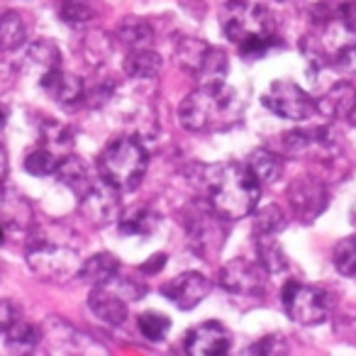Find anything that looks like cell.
<instances>
[{"label":"cell","mask_w":356,"mask_h":356,"mask_svg":"<svg viewBox=\"0 0 356 356\" xmlns=\"http://www.w3.org/2000/svg\"><path fill=\"white\" fill-rule=\"evenodd\" d=\"M203 171L208 203L225 220H242L257 210L261 184L247 163H218V166H203Z\"/></svg>","instance_id":"cell-1"},{"label":"cell","mask_w":356,"mask_h":356,"mask_svg":"<svg viewBox=\"0 0 356 356\" xmlns=\"http://www.w3.org/2000/svg\"><path fill=\"white\" fill-rule=\"evenodd\" d=\"M242 98L227 83L198 86L178 105V122L188 132H220L242 120Z\"/></svg>","instance_id":"cell-2"},{"label":"cell","mask_w":356,"mask_h":356,"mask_svg":"<svg viewBox=\"0 0 356 356\" xmlns=\"http://www.w3.org/2000/svg\"><path fill=\"white\" fill-rule=\"evenodd\" d=\"M222 32L244 59H261L276 44V20L264 6L229 0L222 13Z\"/></svg>","instance_id":"cell-3"},{"label":"cell","mask_w":356,"mask_h":356,"mask_svg":"<svg viewBox=\"0 0 356 356\" xmlns=\"http://www.w3.org/2000/svg\"><path fill=\"white\" fill-rule=\"evenodd\" d=\"M149 154L137 137H118L103 149L98 159V173L120 193H134L144 181Z\"/></svg>","instance_id":"cell-4"},{"label":"cell","mask_w":356,"mask_h":356,"mask_svg":"<svg viewBox=\"0 0 356 356\" xmlns=\"http://www.w3.org/2000/svg\"><path fill=\"white\" fill-rule=\"evenodd\" d=\"M27 264L32 273L47 283H69L81 273V254L69 244L49 239L44 232H30L27 242Z\"/></svg>","instance_id":"cell-5"},{"label":"cell","mask_w":356,"mask_h":356,"mask_svg":"<svg viewBox=\"0 0 356 356\" xmlns=\"http://www.w3.org/2000/svg\"><path fill=\"white\" fill-rule=\"evenodd\" d=\"M227 222L210 203H193L186 213V232L193 252L203 259H213L227 242Z\"/></svg>","instance_id":"cell-6"},{"label":"cell","mask_w":356,"mask_h":356,"mask_svg":"<svg viewBox=\"0 0 356 356\" xmlns=\"http://www.w3.org/2000/svg\"><path fill=\"white\" fill-rule=\"evenodd\" d=\"M281 300L286 307V315L298 325H322L330 317V298L322 288L288 281L283 286Z\"/></svg>","instance_id":"cell-7"},{"label":"cell","mask_w":356,"mask_h":356,"mask_svg":"<svg viewBox=\"0 0 356 356\" xmlns=\"http://www.w3.org/2000/svg\"><path fill=\"white\" fill-rule=\"evenodd\" d=\"M261 103L283 120H307L317 113V100H312L300 86L288 79L273 81L261 95Z\"/></svg>","instance_id":"cell-8"},{"label":"cell","mask_w":356,"mask_h":356,"mask_svg":"<svg viewBox=\"0 0 356 356\" xmlns=\"http://www.w3.org/2000/svg\"><path fill=\"white\" fill-rule=\"evenodd\" d=\"M288 203L291 210L300 222L310 225L320 218L330 205V193L322 178L317 176H298L291 186H288Z\"/></svg>","instance_id":"cell-9"},{"label":"cell","mask_w":356,"mask_h":356,"mask_svg":"<svg viewBox=\"0 0 356 356\" xmlns=\"http://www.w3.org/2000/svg\"><path fill=\"white\" fill-rule=\"evenodd\" d=\"M266 276L268 271L259 261L232 259V261H227L220 268V286L229 296L261 298L266 293Z\"/></svg>","instance_id":"cell-10"},{"label":"cell","mask_w":356,"mask_h":356,"mask_svg":"<svg viewBox=\"0 0 356 356\" xmlns=\"http://www.w3.org/2000/svg\"><path fill=\"white\" fill-rule=\"evenodd\" d=\"M120 191L105 181L98 178L83 195H79L81 215L95 227H108L115 220H120Z\"/></svg>","instance_id":"cell-11"},{"label":"cell","mask_w":356,"mask_h":356,"mask_svg":"<svg viewBox=\"0 0 356 356\" xmlns=\"http://www.w3.org/2000/svg\"><path fill=\"white\" fill-rule=\"evenodd\" d=\"M213 291V283L198 271L178 273L173 281L161 288V293L178 307V310H193L195 305L205 300Z\"/></svg>","instance_id":"cell-12"},{"label":"cell","mask_w":356,"mask_h":356,"mask_svg":"<svg viewBox=\"0 0 356 356\" xmlns=\"http://www.w3.org/2000/svg\"><path fill=\"white\" fill-rule=\"evenodd\" d=\"M186 351L193 356H225L232 349V334L222 322H203L186 334Z\"/></svg>","instance_id":"cell-13"},{"label":"cell","mask_w":356,"mask_h":356,"mask_svg":"<svg viewBox=\"0 0 356 356\" xmlns=\"http://www.w3.org/2000/svg\"><path fill=\"white\" fill-rule=\"evenodd\" d=\"M0 225L6 232L30 234L35 229V210L20 191L0 186Z\"/></svg>","instance_id":"cell-14"},{"label":"cell","mask_w":356,"mask_h":356,"mask_svg":"<svg viewBox=\"0 0 356 356\" xmlns=\"http://www.w3.org/2000/svg\"><path fill=\"white\" fill-rule=\"evenodd\" d=\"M40 86L61 105H76L86 98V83L79 79V76L64 74L59 69H51L47 74L40 76Z\"/></svg>","instance_id":"cell-15"},{"label":"cell","mask_w":356,"mask_h":356,"mask_svg":"<svg viewBox=\"0 0 356 356\" xmlns=\"http://www.w3.org/2000/svg\"><path fill=\"white\" fill-rule=\"evenodd\" d=\"M88 307L100 322L110 327H120L127 320V300L105 286H93L88 296Z\"/></svg>","instance_id":"cell-16"},{"label":"cell","mask_w":356,"mask_h":356,"mask_svg":"<svg viewBox=\"0 0 356 356\" xmlns=\"http://www.w3.org/2000/svg\"><path fill=\"white\" fill-rule=\"evenodd\" d=\"M54 176L59 178L66 188L74 191L76 195H83L86 191L98 181V178L93 176V171H90L88 163H86L81 156H76V154H66V156L61 159Z\"/></svg>","instance_id":"cell-17"},{"label":"cell","mask_w":356,"mask_h":356,"mask_svg":"<svg viewBox=\"0 0 356 356\" xmlns=\"http://www.w3.org/2000/svg\"><path fill=\"white\" fill-rule=\"evenodd\" d=\"M356 105V88L351 83H337L317 100V110L332 120H346Z\"/></svg>","instance_id":"cell-18"},{"label":"cell","mask_w":356,"mask_h":356,"mask_svg":"<svg viewBox=\"0 0 356 356\" xmlns=\"http://www.w3.org/2000/svg\"><path fill=\"white\" fill-rule=\"evenodd\" d=\"M118 229L122 237H152L159 229V218L149 208H132L120 215Z\"/></svg>","instance_id":"cell-19"},{"label":"cell","mask_w":356,"mask_h":356,"mask_svg":"<svg viewBox=\"0 0 356 356\" xmlns=\"http://www.w3.org/2000/svg\"><path fill=\"white\" fill-rule=\"evenodd\" d=\"M163 69V59L152 49H129L127 59H124V74L129 79H154Z\"/></svg>","instance_id":"cell-20"},{"label":"cell","mask_w":356,"mask_h":356,"mask_svg":"<svg viewBox=\"0 0 356 356\" xmlns=\"http://www.w3.org/2000/svg\"><path fill=\"white\" fill-rule=\"evenodd\" d=\"M118 271H120L118 259L110 252H100V254H95V257H90L88 261H83L79 276L83 278L86 283H90V286H105Z\"/></svg>","instance_id":"cell-21"},{"label":"cell","mask_w":356,"mask_h":356,"mask_svg":"<svg viewBox=\"0 0 356 356\" xmlns=\"http://www.w3.org/2000/svg\"><path fill=\"white\" fill-rule=\"evenodd\" d=\"M210 49H213V44H208V42L198 40V37H186V40L178 42V49H176L178 64L184 66V69L195 79L198 71L203 69V64L208 61Z\"/></svg>","instance_id":"cell-22"},{"label":"cell","mask_w":356,"mask_h":356,"mask_svg":"<svg viewBox=\"0 0 356 356\" xmlns=\"http://www.w3.org/2000/svg\"><path fill=\"white\" fill-rule=\"evenodd\" d=\"M247 166L254 171V176L259 178L261 186H271L276 184L283 173V159L278 154L268 152V149H257V152L249 156Z\"/></svg>","instance_id":"cell-23"},{"label":"cell","mask_w":356,"mask_h":356,"mask_svg":"<svg viewBox=\"0 0 356 356\" xmlns=\"http://www.w3.org/2000/svg\"><path fill=\"white\" fill-rule=\"evenodd\" d=\"M154 40V27L142 17H127L118 27V42L127 49H144Z\"/></svg>","instance_id":"cell-24"},{"label":"cell","mask_w":356,"mask_h":356,"mask_svg":"<svg viewBox=\"0 0 356 356\" xmlns=\"http://www.w3.org/2000/svg\"><path fill=\"white\" fill-rule=\"evenodd\" d=\"M42 341V330L30 322L17 320L10 330L6 332V346L13 354H32Z\"/></svg>","instance_id":"cell-25"},{"label":"cell","mask_w":356,"mask_h":356,"mask_svg":"<svg viewBox=\"0 0 356 356\" xmlns=\"http://www.w3.org/2000/svg\"><path fill=\"white\" fill-rule=\"evenodd\" d=\"M27 42V25L17 13L0 15V51H15Z\"/></svg>","instance_id":"cell-26"},{"label":"cell","mask_w":356,"mask_h":356,"mask_svg":"<svg viewBox=\"0 0 356 356\" xmlns=\"http://www.w3.org/2000/svg\"><path fill=\"white\" fill-rule=\"evenodd\" d=\"M257 252H259V264L268 273L288 271V259L283 254V247L276 242V234H257Z\"/></svg>","instance_id":"cell-27"},{"label":"cell","mask_w":356,"mask_h":356,"mask_svg":"<svg viewBox=\"0 0 356 356\" xmlns=\"http://www.w3.org/2000/svg\"><path fill=\"white\" fill-rule=\"evenodd\" d=\"M27 64L37 66L40 74H47L51 69H59L61 66V51L59 47L51 40H37L35 44H30L27 49Z\"/></svg>","instance_id":"cell-28"},{"label":"cell","mask_w":356,"mask_h":356,"mask_svg":"<svg viewBox=\"0 0 356 356\" xmlns=\"http://www.w3.org/2000/svg\"><path fill=\"white\" fill-rule=\"evenodd\" d=\"M59 161H61L59 154H54L51 149H47V147H42V144H40V147L32 149V152L27 154L25 168H27V173H32V176L44 178V176H51V173L56 171Z\"/></svg>","instance_id":"cell-29"},{"label":"cell","mask_w":356,"mask_h":356,"mask_svg":"<svg viewBox=\"0 0 356 356\" xmlns=\"http://www.w3.org/2000/svg\"><path fill=\"white\" fill-rule=\"evenodd\" d=\"M42 147L51 149L54 154L59 152H69L71 149V142H74V137H71V129L66 127V124L61 122H44L42 124ZM61 159H64V154H59Z\"/></svg>","instance_id":"cell-30"},{"label":"cell","mask_w":356,"mask_h":356,"mask_svg":"<svg viewBox=\"0 0 356 356\" xmlns=\"http://www.w3.org/2000/svg\"><path fill=\"white\" fill-rule=\"evenodd\" d=\"M334 268L346 278H354L356 276V234H349L344 237L339 244L334 247Z\"/></svg>","instance_id":"cell-31"},{"label":"cell","mask_w":356,"mask_h":356,"mask_svg":"<svg viewBox=\"0 0 356 356\" xmlns=\"http://www.w3.org/2000/svg\"><path fill=\"white\" fill-rule=\"evenodd\" d=\"M95 15V8L90 0H61L59 17L66 25H86Z\"/></svg>","instance_id":"cell-32"},{"label":"cell","mask_w":356,"mask_h":356,"mask_svg":"<svg viewBox=\"0 0 356 356\" xmlns=\"http://www.w3.org/2000/svg\"><path fill=\"white\" fill-rule=\"evenodd\" d=\"M137 327L142 337H147L149 341H161L171 330V320L161 312H142L137 317Z\"/></svg>","instance_id":"cell-33"},{"label":"cell","mask_w":356,"mask_h":356,"mask_svg":"<svg viewBox=\"0 0 356 356\" xmlns=\"http://www.w3.org/2000/svg\"><path fill=\"white\" fill-rule=\"evenodd\" d=\"M105 286L110 288L113 293H118L120 298H124V300H139V298L147 293V286L144 283L137 281V276H124L122 271H118L113 278H110V283H105Z\"/></svg>","instance_id":"cell-34"},{"label":"cell","mask_w":356,"mask_h":356,"mask_svg":"<svg viewBox=\"0 0 356 356\" xmlns=\"http://www.w3.org/2000/svg\"><path fill=\"white\" fill-rule=\"evenodd\" d=\"M257 234H278L281 229H286L288 218L278 205H266L261 213L257 215Z\"/></svg>","instance_id":"cell-35"},{"label":"cell","mask_w":356,"mask_h":356,"mask_svg":"<svg viewBox=\"0 0 356 356\" xmlns=\"http://www.w3.org/2000/svg\"><path fill=\"white\" fill-rule=\"evenodd\" d=\"M286 351H288V346H286V341H283V337L268 334V337H264L261 341L249 346L247 354H286Z\"/></svg>","instance_id":"cell-36"},{"label":"cell","mask_w":356,"mask_h":356,"mask_svg":"<svg viewBox=\"0 0 356 356\" xmlns=\"http://www.w3.org/2000/svg\"><path fill=\"white\" fill-rule=\"evenodd\" d=\"M17 320H20V307L8 298H3L0 300V332H8Z\"/></svg>","instance_id":"cell-37"},{"label":"cell","mask_w":356,"mask_h":356,"mask_svg":"<svg viewBox=\"0 0 356 356\" xmlns=\"http://www.w3.org/2000/svg\"><path fill=\"white\" fill-rule=\"evenodd\" d=\"M339 20L349 35H356V0H346L339 6Z\"/></svg>","instance_id":"cell-38"},{"label":"cell","mask_w":356,"mask_h":356,"mask_svg":"<svg viewBox=\"0 0 356 356\" xmlns=\"http://www.w3.org/2000/svg\"><path fill=\"white\" fill-rule=\"evenodd\" d=\"M163 266H166V254L159 252L156 257L147 259V261H144L142 266H139V273H144V276H154V273H159Z\"/></svg>","instance_id":"cell-39"},{"label":"cell","mask_w":356,"mask_h":356,"mask_svg":"<svg viewBox=\"0 0 356 356\" xmlns=\"http://www.w3.org/2000/svg\"><path fill=\"white\" fill-rule=\"evenodd\" d=\"M8 168H10V161H8V152H6V147L0 144V186L6 184V178H8Z\"/></svg>","instance_id":"cell-40"},{"label":"cell","mask_w":356,"mask_h":356,"mask_svg":"<svg viewBox=\"0 0 356 356\" xmlns=\"http://www.w3.org/2000/svg\"><path fill=\"white\" fill-rule=\"evenodd\" d=\"M346 122H349L351 127H356V105L351 108V113H349V118H346Z\"/></svg>","instance_id":"cell-41"},{"label":"cell","mask_w":356,"mask_h":356,"mask_svg":"<svg viewBox=\"0 0 356 356\" xmlns=\"http://www.w3.org/2000/svg\"><path fill=\"white\" fill-rule=\"evenodd\" d=\"M6 122H8V115H6V110H0V129L6 127Z\"/></svg>","instance_id":"cell-42"},{"label":"cell","mask_w":356,"mask_h":356,"mask_svg":"<svg viewBox=\"0 0 356 356\" xmlns=\"http://www.w3.org/2000/svg\"><path fill=\"white\" fill-rule=\"evenodd\" d=\"M6 242V227H3V225H0V244Z\"/></svg>","instance_id":"cell-43"},{"label":"cell","mask_w":356,"mask_h":356,"mask_svg":"<svg viewBox=\"0 0 356 356\" xmlns=\"http://www.w3.org/2000/svg\"><path fill=\"white\" fill-rule=\"evenodd\" d=\"M354 220H356V208H354Z\"/></svg>","instance_id":"cell-44"},{"label":"cell","mask_w":356,"mask_h":356,"mask_svg":"<svg viewBox=\"0 0 356 356\" xmlns=\"http://www.w3.org/2000/svg\"><path fill=\"white\" fill-rule=\"evenodd\" d=\"M278 3H283V0H278Z\"/></svg>","instance_id":"cell-45"}]
</instances>
